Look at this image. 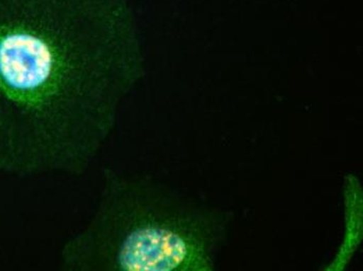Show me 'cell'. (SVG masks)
<instances>
[{"label":"cell","instance_id":"cell-1","mask_svg":"<svg viewBox=\"0 0 363 271\" xmlns=\"http://www.w3.org/2000/svg\"><path fill=\"white\" fill-rule=\"evenodd\" d=\"M143 74L125 0H0V175L87 173Z\"/></svg>","mask_w":363,"mask_h":271},{"label":"cell","instance_id":"cell-2","mask_svg":"<svg viewBox=\"0 0 363 271\" xmlns=\"http://www.w3.org/2000/svg\"><path fill=\"white\" fill-rule=\"evenodd\" d=\"M233 214L152 176L105 168L87 224L59 253L65 271H213Z\"/></svg>","mask_w":363,"mask_h":271},{"label":"cell","instance_id":"cell-3","mask_svg":"<svg viewBox=\"0 0 363 271\" xmlns=\"http://www.w3.org/2000/svg\"><path fill=\"white\" fill-rule=\"evenodd\" d=\"M345 230L342 246L327 270H342L362 243V191L359 180L350 175L345 187Z\"/></svg>","mask_w":363,"mask_h":271}]
</instances>
